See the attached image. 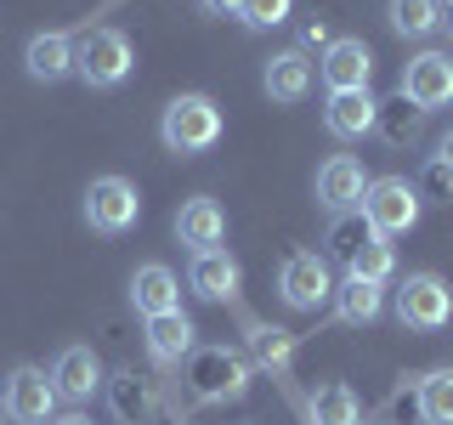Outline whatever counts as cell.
I'll return each instance as SVG.
<instances>
[{
	"mask_svg": "<svg viewBox=\"0 0 453 425\" xmlns=\"http://www.w3.org/2000/svg\"><path fill=\"white\" fill-rule=\"evenodd\" d=\"M103 386H108V408H113L119 425H153V414H159V391H153L148 375H136V368H113Z\"/></svg>",
	"mask_w": 453,
	"mask_h": 425,
	"instance_id": "11",
	"label": "cell"
},
{
	"mask_svg": "<svg viewBox=\"0 0 453 425\" xmlns=\"http://www.w3.org/2000/svg\"><path fill=\"white\" fill-rule=\"evenodd\" d=\"M363 188H368V176H363V165L351 159V153H334V159L318 170V205L334 210V216L357 210L363 205Z\"/></svg>",
	"mask_w": 453,
	"mask_h": 425,
	"instance_id": "14",
	"label": "cell"
},
{
	"mask_svg": "<svg viewBox=\"0 0 453 425\" xmlns=\"http://www.w3.org/2000/svg\"><path fill=\"white\" fill-rule=\"evenodd\" d=\"M374 227L363 221V210H346V216H334V227H329V255L340 267H351V255H357L363 244H374Z\"/></svg>",
	"mask_w": 453,
	"mask_h": 425,
	"instance_id": "27",
	"label": "cell"
},
{
	"mask_svg": "<svg viewBox=\"0 0 453 425\" xmlns=\"http://www.w3.org/2000/svg\"><path fill=\"white\" fill-rule=\"evenodd\" d=\"M374 97L368 91H329V103H323V125H329V136L340 142H357L374 131Z\"/></svg>",
	"mask_w": 453,
	"mask_h": 425,
	"instance_id": "18",
	"label": "cell"
},
{
	"mask_svg": "<svg viewBox=\"0 0 453 425\" xmlns=\"http://www.w3.org/2000/svg\"><path fill=\"white\" fill-rule=\"evenodd\" d=\"M23 68H28V80H40V85L68 80V74H74V40H68L63 28H46V35H35V40L23 46Z\"/></svg>",
	"mask_w": 453,
	"mask_h": 425,
	"instance_id": "17",
	"label": "cell"
},
{
	"mask_svg": "<svg viewBox=\"0 0 453 425\" xmlns=\"http://www.w3.org/2000/svg\"><path fill=\"white\" fill-rule=\"evenodd\" d=\"M436 18H442V0H391V6H386V23H391L403 40L436 35Z\"/></svg>",
	"mask_w": 453,
	"mask_h": 425,
	"instance_id": "25",
	"label": "cell"
},
{
	"mask_svg": "<svg viewBox=\"0 0 453 425\" xmlns=\"http://www.w3.org/2000/svg\"><path fill=\"white\" fill-rule=\"evenodd\" d=\"M363 221L374 227L380 238H391V233H408V227L419 221V188L408 176H374L363 188Z\"/></svg>",
	"mask_w": 453,
	"mask_h": 425,
	"instance_id": "5",
	"label": "cell"
},
{
	"mask_svg": "<svg viewBox=\"0 0 453 425\" xmlns=\"http://www.w3.org/2000/svg\"><path fill=\"white\" fill-rule=\"evenodd\" d=\"M301 40H306V46H329V23H323V18H311L306 28H301ZM301 46V51H306Z\"/></svg>",
	"mask_w": 453,
	"mask_h": 425,
	"instance_id": "31",
	"label": "cell"
},
{
	"mask_svg": "<svg viewBox=\"0 0 453 425\" xmlns=\"http://www.w3.org/2000/svg\"><path fill=\"white\" fill-rule=\"evenodd\" d=\"M351 278H363V283H380L386 290V278L396 273V250L386 244V238H374V244H363L357 255H351V267H346Z\"/></svg>",
	"mask_w": 453,
	"mask_h": 425,
	"instance_id": "28",
	"label": "cell"
},
{
	"mask_svg": "<svg viewBox=\"0 0 453 425\" xmlns=\"http://www.w3.org/2000/svg\"><path fill=\"white\" fill-rule=\"evenodd\" d=\"M0 403H6V414L18 420V425H46L51 408H57V386H51L46 368L23 363V368H12V380H6V391H0Z\"/></svg>",
	"mask_w": 453,
	"mask_h": 425,
	"instance_id": "9",
	"label": "cell"
},
{
	"mask_svg": "<svg viewBox=\"0 0 453 425\" xmlns=\"http://www.w3.org/2000/svg\"><path fill=\"white\" fill-rule=\"evenodd\" d=\"M51 386L68 403H91V391H103V363H96L91 346H63L51 363Z\"/></svg>",
	"mask_w": 453,
	"mask_h": 425,
	"instance_id": "13",
	"label": "cell"
},
{
	"mask_svg": "<svg viewBox=\"0 0 453 425\" xmlns=\"http://www.w3.org/2000/svg\"><path fill=\"white\" fill-rule=\"evenodd\" d=\"M436 28H442V35L453 40V0H442V18H436Z\"/></svg>",
	"mask_w": 453,
	"mask_h": 425,
	"instance_id": "34",
	"label": "cell"
},
{
	"mask_svg": "<svg viewBox=\"0 0 453 425\" xmlns=\"http://www.w3.org/2000/svg\"><path fill=\"white\" fill-rule=\"evenodd\" d=\"M181 425H193V420H181Z\"/></svg>",
	"mask_w": 453,
	"mask_h": 425,
	"instance_id": "37",
	"label": "cell"
},
{
	"mask_svg": "<svg viewBox=\"0 0 453 425\" xmlns=\"http://www.w3.org/2000/svg\"><path fill=\"white\" fill-rule=\"evenodd\" d=\"M318 74L329 91H368V74H374V51H368V40L357 35H340L323 46L318 57Z\"/></svg>",
	"mask_w": 453,
	"mask_h": 425,
	"instance_id": "10",
	"label": "cell"
},
{
	"mask_svg": "<svg viewBox=\"0 0 453 425\" xmlns=\"http://www.w3.org/2000/svg\"><path fill=\"white\" fill-rule=\"evenodd\" d=\"M311 80H318V63H311L301 46L266 57V74H261V85H266V97H273V103H306V97H311Z\"/></svg>",
	"mask_w": 453,
	"mask_h": 425,
	"instance_id": "12",
	"label": "cell"
},
{
	"mask_svg": "<svg viewBox=\"0 0 453 425\" xmlns=\"http://www.w3.org/2000/svg\"><path fill=\"white\" fill-rule=\"evenodd\" d=\"M425 193H436V198H453V165H442V159H431L425 165V182H419Z\"/></svg>",
	"mask_w": 453,
	"mask_h": 425,
	"instance_id": "30",
	"label": "cell"
},
{
	"mask_svg": "<svg viewBox=\"0 0 453 425\" xmlns=\"http://www.w3.org/2000/svg\"><path fill=\"white\" fill-rule=\"evenodd\" d=\"M46 425H91L85 414H63V420H46Z\"/></svg>",
	"mask_w": 453,
	"mask_h": 425,
	"instance_id": "35",
	"label": "cell"
},
{
	"mask_svg": "<svg viewBox=\"0 0 453 425\" xmlns=\"http://www.w3.org/2000/svg\"><path fill=\"white\" fill-rule=\"evenodd\" d=\"M238 283H244V273H238V261L226 250H198L193 267H188V290L198 295V301H233Z\"/></svg>",
	"mask_w": 453,
	"mask_h": 425,
	"instance_id": "15",
	"label": "cell"
},
{
	"mask_svg": "<svg viewBox=\"0 0 453 425\" xmlns=\"http://www.w3.org/2000/svg\"><path fill=\"white\" fill-rule=\"evenodd\" d=\"M334 312H340V323H374L386 312V290L363 283V278H346V283H334Z\"/></svg>",
	"mask_w": 453,
	"mask_h": 425,
	"instance_id": "23",
	"label": "cell"
},
{
	"mask_svg": "<svg viewBox=\"0 0 453 425\" xmlns=\"http://www.w3.org/2000/svg\"><path fill=\"white\" fill-rule=\"evenodd\" d=\"M436 159L453 165V131H442V142H436Z\"/></svg>",
	"mask_w": 453,
	"mask_h": 425,
	"instance_id": "33",
	"label": "cell"
},
{
	"mask_svg": "<svg viewBox=\"0 0 453 425\" xmlns=\"http://www.w3.org/2000/svg\"><path fill=\"white\" fill-rule=\"evenodd\" d=\"M396 318L414 335H442L453 323V290L436 273H408L396 283Z\"/></svg>",
	"mask_w": 453,
	"mask_h": 425,
	"instance_id": "4",
	"label": "cell"
},
{
	"mask_svg": "<svg viewBox=\"0 0 453 425\" xmlns=\"http://www.w3.org/2000/svg\"><path fill=\"white\" fill-rule=\"evenodd\" d=\"M198 6H204L210 18H238V12H244V0H198Z\"/></svg>",
	"mask_w": 453,
	"mask_h": 425,
	"instance_id": "32",
	"label": "cell"
},
{
	"mask_svg": "<svg viewBox=\"0 0 453 425\" xmlns=\"http://www.w3.org/2000/svg\"><path fill=\"white\" fill-rule=\"evenodd\" d=\"M85 221H91V233H108V238L131 233V227L142 221V193H136V182H125V176H96L91 188H85Z\"/></svg>",
	"mask_w": 453,
	"mask_h": 425,
	"instance_id": "6",
	"label": "cell"
},
{
	"mask_svg": "<svg viewBox=\"0 0 453 425\" xmlns=\"http://www.w3.org/2000/svg\"><path fill=\"white\" fill-rule=\"evenodd\" d=\"M306 414L311 425H363V403H357V391L351 386H323V391H311V403H306Z\"/></svg>",
	"mask_w": 453,
	"mask_h": 425,
	"instance_id": "24",
	"label": "cell"
},
{
	"mask_svg": "<svg viewBox=\"0 0 453 425\" xmlns=\"http://www.w3.org/2000/svg\"><path fill=\"white\" fill-rule=\"evenodd\" d=\"M289 363H295V335L278 329V323H255V329H250V368L283 375Z\"/></svg>",
	"mask_w": 453,
	"mask_h": 425,
	"instance_id": "22",
	"label": "cell"
},
{
	"mask_svg": "<svg viewBox=\"0 0 453 425\" xmlns=\"http://www.w3.org/2000/svg\"><path fill=\"white\" fill-rule=\"evenodd\" d=\"M396 97H408L419 113L448 108L453 103V51H419V57H408L403 91H396Z\"/></svg>",
	"mask_w": 453,
	"mask_h": 425,
	"instance_id": "8",
	"label": "cell"
},
{
	"mask_svg": "<svg viewBox=\"0 0 453 425\" xmlns=\"http://www.w3.org/2000/svg\"><path fill=\"white\" fill-rule=\"evenodd\" d=\"M136 68V51H131V40L119 35V28H108V23H96V28H85V35L74 40V74L85 85H96V91H113V85H125V74Z\"/></svg>",
	"mask_w": 453,
	"mask_h": 425,
	"instance_id": "2",
	"label": "cell"
},
{
	"mask_svg": "<svg viewBox=\"0 0 453 425\" xmlns=\"http://www.w3.org/2000/svg\"><path fill=\"white\" fill-rule=\"evenodd\" d=\"M419 420L425 425H453V368H431L419 380Z\"/></svg>",
	"mask_w": 453,
	"mask_h": 425,
	"instance_id": "26",
	"label": "cell"
},
{
	"mask_svg": "<svg viewBox=\"0 0 453 425\" xmlns=\"http://www.w3.org/2000/svg\"><path fill=\"white\" fill-rule=\"evenodd\" d=\"M188 386L198 403H238L250 391V358L226 346H193L188 352Z\"/></svg>",
	"mask_w": 453,
	"mask_h": 425,
	"instance_id": "3",
	"label": "cell"
},
{
	"mask_svg": "<svg viewBox=\"0 0 453 425\" xmlns=\"http://www.w3.org/2000/svg\"><path fill=\"white\" fill-rule=\"evenodd\" d=\"M278 295H283V301H289L295 312H318V306L334 295L329 261H323L318 250H295L289 261L278 267Z\"/></svg>",
	"mask_w": 453,
	"mask_h": 425,
	"instance_id": "7",
	"label": "cell"
},
{
	"mask_svg": "<svg viewBox=\"0 0 453 425\" xmlns=\"http://www.w3.org/2000/svg\"><path fill=\"white\" fill-rule=\"evenodd\" d=\"M374 131L391 142V148H414L419 131H425V113L408 103V97H391V103L374 108Z\"/></svg>",
	"mask_w": 453,
	"mask_h": 425,
	"instance_id": "21",
	"label": "cell"
},
{
	"mask_svg": "<svg viewBox=\"0 0 453 425\" xmlns=\"http://www.w3.org/2000/svg\"><path fill=\"white\" fill-rule=\"evenodd\" d=\"M176 238L188 244L193 255L198 250H221V238H226V210L216 205V198H188V205L176 210Z\"/></svg>",
	"mask_w": 453,
	"mask_h": 425,
	"instance_id": "16",
	"label": "cell"
},
{
	"mask_svg": "<svg viewBox=\"0 0 453 425\" xmlns=\"http://www.w3.org/2000/svg\"><path fill=\"white\" fill-rule=\"evenodd\" d=\"M0 414H6V403H0Z\"/></svg>",
	"mask_w": 453,
	"mask_h": 425,
	"instance_id": "36",
	"label": "cell"
},
{
	"mask_svg": "<svg viewBox=\"0 0 453 425\" xmlns=\"http://www.w3.org/2000/svg\"><path fill=\"white\" fill-rule=\"evenodd\" d=\"M193 318H188V312H159V318H148V358L153 363H188V352H193Z\"/></svg>",
	"mask_w": 453,
	"mask_h": 425,
	"instance_id": "20",
	"label": "cell"
},
{
	"mask_svg": "<svg viewBox=\"0 0 453 425\" xmlns=\"http://www.w3.org/2000/svg\"><path fill=\"white\" fill-rule=\"evenodd\" d=\"M289 12H295V0H244V18L255 35H266V28H278V23H289Z\"/></svg>",
	"mask_w": 453,
	"mask_h": 425,
	"instance_id": "29",
	"label": "cell"
},
{
	"mask_svg": "<svg viewBox=\"0 0 453 425\" xmlns=\"http://www.w3.org/2000/svg\"><path fill=\"white\" fill-rule=\"evenodd\" d=\"M221 131H226V120H221V108L210 103L204 91H188V97H176V103H165L159 136H165L170 153H181V159L210 153V148L221 142Z\"/></svg>",
	"mask_w": 453,
	"mask_h": 425,
	"instance_id": "1",
	"label": "cell"
},
{
	"mask_svg": "<svg viewBox=\"0 0 453 425\" xmlns=\"http://www.w3.org/2000/svg\"><path fill=\"white\" fill-rule=\"evenodd\" d=\"M131 306L142 312V318L176 312V306H181V283H176V273H170V267H159V261L136 267V273H131Z\"/></svg>",
	"mask_w": 453,
	"mask_h": 425,
	"instance_id": "19",
	"label": "cell"
}]
</instances>
